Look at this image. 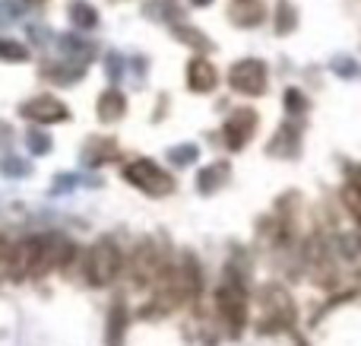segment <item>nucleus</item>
Wrapping results in <instances>:
<instances>
[{
    "mask_svg": "<svg viewBox=\"0 0 361 346\" xmlns=\"http://www.w3.org/2000/svg\"><path fill=\"white\" fill-rule=\"evenodd\" d=\"M343 201H345V207H349L352 213H355L358 220H361V197L355 194V191H352V188H345V191H343Z\"/></svg>",
    "mask_w": 361,
    "mask_h": 346,
    "instance_id": "21",
    "label": "nucleus"
},
{
    "mask_svg": "<svg viewBox=\"0 0 361 346\" xmlns=\"http://www.w3.org/2000/svg\"><path fill=\"white\" fill-rule=\"evenodd\" d=\"M219 86V70L206 57H190L187 61V89L197 95H206Z\"/></svg>",
    "mask_w": 361,
    "mask_h": 346,
    "instance_id": "9",
    "label": "nucleus"
},
{
    "mask_svg": "<svg viewBox=\"0 0 361 346\" xmlns=\"http://www.w3.org/2000/svg\"><path fill=\"white\" fill-rule=\"evenodd\" d=\"M190 4H193V6H209L212 0H190Z\"/></svg>",
    "mask_w": 361,
    "mask_h": 346,
    "instance_id": "24",
    "label": "nucleus"
},
{
    "mask_svg": "<svg viewBox=\"0 0 361 346\" xmlns=\"http://www.w3.org/2000/svg\"><path fill=\"white\" fill-rule=\"evenodd\" d=\"M260 305H263V334H279V330L295 324V302L282 286H263L260 290Z\"/></svg>",
    "mask_w": 361,
    "mask_h": 346,
    "instance_id": "3",
    "label": "nucleus"
},
{
    "mask_svg": "<svg viewBox=\"0 0 361 346\" xmlns=\"http://www.w3.org/2000/svg\"><path fill=\"white\" fill-rule=\"evenodd\" d=\"M175 35H178V42L190 44V48L209 51V42H206V35H203L200 29H193V25H175Z\"/></svg>",
    "mask_w": 361,
    "mask_h": 346,
    "instance_id": "17",
    "label": "nucleus"
},
{
    "mask_svg": "<svg viewBox=\"0 0 361 346\" xmlns=\"http://www.w3.org/2000/svg\"><path fill=\"white\" fill-rule=\"evenodd\" d=\"M32 4H42V0H32Z\"/></svg>",
    "mask_w": 361,
    "mask_h": 346,
    "instance_id": "25",
    "label": "nucleus"
},
{
    "mask_svg": "<svg viewBox=\"0 0 361 346\" xmlns=\"http://www.w3.org/2000/svg\"><path fill=\"white\" fill-rule=\"evenodd\" d=\"M70 19H73L76 29H92V25L99 23V13H95V6L86 4V0H73V4H70Z\"/></svg>",
    "mask_w": 361,
    "mask_h": 346,
    "instance_id": "15",
    "label": "nucleus"
},
{
    "mask_svg": "<svg viewBox=\"0 0 361 346\" xmlns=\"http://www.w3.org/2000/svg\"><path fill=\"white\" fill-rule=\"evenodd\" d=\"M286 105H288V112H292V114H298V112H305V108H307V102H305V95H301L298 89H288V93H286Z\"/></svg>",
    "mask_w": 361,
    "mask_h": 346,
    "instance_id": "19",
    "label": "nucleus"
},
{
    "mask_svg": "<svg viewBox=\"0 0 361 346\" xmlns=\"http://www.w3.org/2000/svg\"><path fill=\"white\" fill-rule=\"evenodd\" d=\"M349 175H352L349 188H352V191H355V194L361 197V169H352V172H349Z\"/></svg>",
    "mask_w": 361,
    "mask_h": 346,
    "instance_id": "23",
    "label": "nucleus"
},
{
    "mask_svg": "<svg viewBox=\"0 0 361 346\" xmlns=\"http://www.w3.org/2000/svg\"><path fill=\"white\" fill-rule=\"evenodd\" d=\"M254 131H257V112L254 108H238V112L228 114V121H225V127H222L225 146H228V150H244L247 140L254 137Z\"/></svg>",
    "mask_w": 361,
    "mask_h": 346,
    "instance_id": "8",
    "label": "nucleus"
},
{
    "mask_svg": "<svg viewBox=\"0 0 361 346\" xmlns=\"http://www.w3.org/2000/svg\"><path fill=\"white\" fill-rule=\"evenodd\" d=\"M298 25V16H295V6L288 4V0H282L279 6H276V32L279 35H288V32Z\"/></svg>",
    "mask_w": 361,
    "mask_h": 346,
    "instance_id": "16",
    "label": "nucleus"
},
{
    "mask_svg": "<svg viewBox=\"0 0 361 346\" xmlns=\"http://www.w3.org/2000/svg\"><path fill=\"white\" fill-rule=\"evenodd\" d=\"M267 83H269V73L260 57H241V61H235L228 70V86L235 89L238 95L257 99V95L267 93Z\"/></svg>",
    "mask_w": 361,
    "mask_h": 346,
    "instance_id": "5",
    "label": "nucleus"
},
{
    "mask_svg": "<svg viewBox=\"0 0 361 346\" xmlns=\"http://www.w3.org/2000/svg\"><path fill=\"white\" fill-rule=\"evenodd\" d=\"M95 112H99L102 124H114V121H121L127 114L124 93H121V89H105V93L99 95V102H95Z\"/></svg>",
    "mask_w": 361,
    "mask_h": 346,
    "instance_id": "10",
    "label": "nucleus"
},
{
    "mask_svg": "<svg viewBox=\"0 0 361 346\" xmlns=\"http://www.w3.org/2000/svg\"><path fill=\"white\" fill-rule=\"evenodd\" d=\"M0 57H4V61H25V57H29V48L13 42V38H0Z\"/></svg>",
    "mask_w": 361,
    "mask_h": 346,
    "instance_id": "18",
    "label": "nucleus"
},
{
    "mask_svg": "<svg viewBox=\"0 0 361 346\" xmlns=\"http://www.w3.org/2000/svg\"><path fill=\"white\" fill-rule=\"evenodd\" d=\"M127 305L124 299H118V302L111 305V311H108V330H105V340L108 346H124V337H127Z\"/></svg>",
    "mask_w": 361,
    "mask_h": 346,
    "instance_id": "11",
    "label": "nucleus"
},
{
    "mask_svg": "<svg viewBox=\"0 0 361 346\" xmlns=\"http://www.w3.org/2000/svg\"><path fill=\"white\" fill-rule=\"evenodd\" d=\"M124 178L137 191H143V194H149V197H169L171 191H175V178L159 162H152V159H133L124 169Z\"/></svg>",
    "mask_w": 361,
    "mask_h": 346,
    "instance_id": "4",
    "label": "nucleus"
},
{
    "mask_svg": "<svg viewBox=\"0 0 361 346\" xmlns=\"http://www.w3.org/2000/svg\"><path fill=\"white\" fill-rule=\"evenodd\" d=\"M114 153H118V143H114L111 137H89L86 143V159L92 165H102L105 159H111Z\"/></svg>",
    "mask_w": 361,
    "mask_h": 346,
    "instance_id": "14",
    "label": "nucleus"
},
{
    "mask_svg": "<svg viewBox=\"0 0 361 346\" xmlns=\"http://www.w3.org/2000/svg\"><path fill=\"white\" fill-rule=\"evenodd\" d=\"M165 264H169V261L162 258L159 245H152V241H140L124 267H127V273H130L133 286H152L156 277H159V270H162Z\"/></svg>",
    "mask_w": 361,
    "mask_h": 346,
    "instance_id": "6",
    "label": "nucleus"
},
{
    "mask_svg": "<svg viewBox=\"0 0 361 346\" xmlns=\"http://www.w3.org/2000/svg\"><path fill=\"white\" fill-rule=\"evenodd\" d=\"M29 146H32V153H38V156H44V153L51 150L48 137H44V133H38V131H32V133H29Z\"/></svg>",
    "mask_w": 361,
    "mask_h": 346,
    "instance_id": "20",
    "label": "nucleus"
},
{
    "mask_svg": "<svg viewBox=\"0 0 361 346\" xmlns=\"http://www.w3.org/2000/svg\"><path fill=\"white\" fill-rule=\"evenodd\" d=\"M171 159L175 162H190V159H197V146H180V150L171 153Z\"/></svg>",
    "mask_w": 361,
    "mask_h": 346,
    "instance_id": "22",
    "label": "nucleus"
},
{
    "mask_svg": "<svg viewBox=\"0 0 361 346\" xmlns=\"http://www.w3.org/2000/svg\"><path fill=\"white\" fill-rule=\"evenodd\" d=\"M263 16H267V10H263L257 0H235V6H231V23L244 25V29H250V25H260Z\"/></svg>",
    "mask_w": 361,
    "mask_h": 346,
    "instance_id": "12",
    "label": "nucleus"
},
{
    "mask_svg": "<svg viewBox=\"0 0 361 346\" xmlns=\"http://www.w3.org/2000/svg\"><path fill=\"white\" fill-rule=\"evenodd\" d=\"M216 311L228 337H241V330L247 328V305H244V286L235 277H228L216 290Z\"/></svg>",
    "mask_w": 361,
    "mask_h": 346,
    "instance_id": "2",
    "label": "nucleus"
},
{
    "mask_svg": "<svg viewBox=\"0 0 361 346\" xmlns=\"http://www.w3.org/2000/svg\"><path fill=\"white\" fill-rule=\"evenodd\" d=\"M19 114H23L25 121H35V124H61V121L70 118V108L63 105L61 99L44 93V95H35V99L23 102Z\"/></svg>",
    "mask_w": 361,
    "mask_h": 346,
    "instance_id": "7",
    "label": "nucleus"
},
{
    "mask_svg": "<svg viewBox=\"0 0 361 346\" xmlns=\"http://www.w3.org/2000/svg\"><path fill=\"white\" fill-rule=\"evenodd\" d=\"M124 270V254L114 245V239H99L82 254V280L89 286H111Z\"/></svg>",
    "mask_w": 361,
    "mask_h": 346,
    "instance_id": "1",
    "label": "nucleus"
},
{
    "mask_svg": "<svg viewBox=\"0 0 361 346\" xmlns=\"http://www.w3.org/2000/svg\"><path fill=\"white\" fill-rule=\"evenodd\" d=\"M225 181H228V165H225V162H212V165H206V169L200 172L197 188L203 191V194H212V191H219Z\"/></svg>",
    "mask_w": 361,
    "mask_h": 346,
    "instance_id": "13",
    "label": "nucleus"
}]
</instances>
